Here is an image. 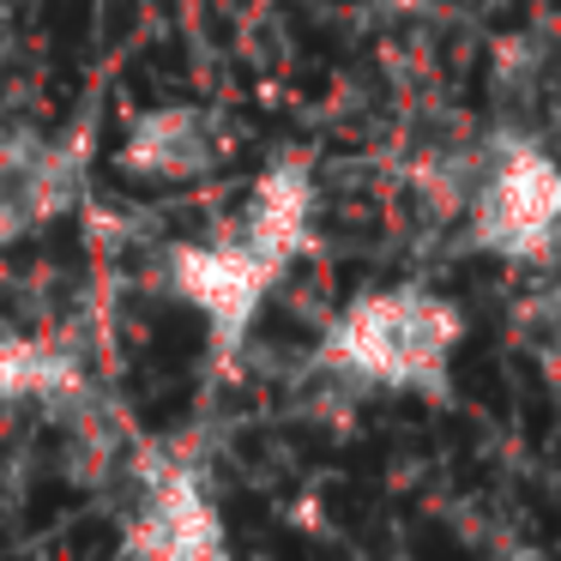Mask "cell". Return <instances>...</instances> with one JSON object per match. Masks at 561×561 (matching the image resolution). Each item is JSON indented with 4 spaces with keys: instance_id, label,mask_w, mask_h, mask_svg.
Returning a JSON list of instances; mask_svg holds the SVG:
<instances>
[{
    "instance_id": "obj_1",
    "label": "cell",
    "mask_w": 561,
    "mask_h": 561,
    "mask_svg": "<svg viewBox=\"0 0 561 561\" xmlns=\"http://www.w3.org/2000/svg\"><path fill=\"white\" fill-rule=\"evenodd\" d=\"M459 339V314L428 290H380L351 302L327 332V356L380 387L435 380Z\"/></svg>"
},
{
    "instance_id": "obj_2",
    "label": "cell",
    "mask_w": 561,
    "mask_h": 561,
    "mask_svg": "<svg viewBox=\"0 0 561 561\" xmlns=\"http://www.w3.org/2000/svg\"><path fill=\"white\" fill-rule=\"evenodd\" d=\"M556 170L543 151H507L477 194V242L501 260H543L556 236Z\"/></svg>"
},
{
    "instance_id": "obj_3",
    "label": "cell",
    "mask_w": 561,
    "mask_h": 561,
    "mask_svg": "<svg viewBox=\"0 0 561 561\" xmlns=\"http://www.w3.org/2000/svg\"><path fill=\"white\" fill-rule=\"evenodd\" d=\"M170 272H175V290L218 327L224 344H236L254 327L266 290L278 284V266L260 260L248 242L242 248H175Z\"/></svg>"
},
{
    "instance_id": "obj_4",
    "label": "cell",
    "mask_w": 561,
    "mask_h": 561,
    "mask_svg": "<svg viewBox=\"0 0 561 561\" xmlns=\"http://www.w3.org/2000/svg\"><path fill=\"white\" fill-rule=\"evenodd\" d=\"M308 218H314V182H308L302 163H278V170H266L254 187L248 248L284 272V260L302 254V242H308Z\"/></svg>"
},
{
    "instance_id": "obj_5",
    "label": "cell",
    "mask_w": 561,
    "mask_h": 561,
    "mask_svg": "<svg viewBox=\"0 0 561 561\" xmlns=\"http://www.w3.org/2000/svg\"><path fill=\"white\" fill-rule=\"evenodd\" d=\"M134 549H146V556H218L224 525L194 477H163L146 507V525L134 531Z\"/></svg>"
},
{
    "instance_id": "obj_6",
    "label": "cell",
    "mask_w": 561,
    "mask_h": 561,
    "mask_svg": "<svg viewBox=\"0 0 561 561\" xmlns=\"http://www.w3.org/2000/svg\"><path fill=\"white\" fill-rule=\"evenodd\" d=\"M211 158H218V139H211V127L199 122L194 110H158L146 115V122L134 127V139H127V163L146 175H199L211 170Z\"/></svg>"
},
{
    "instance_id": "obj_7",
    "label": "cell",
    "mask_w": 561,
    "mask_h": 561,
    "mask_svg": "<svg viewBox=\"0 0 561 561\" xmlns=\"http://www.w3.org/2000/svg\"><path fill=\"white\" fill-rule=\"evenodd\" d=\"M61 375V363H49L43 351H31V344H7L0 339V399H19V392H43L55 387Z\"/></svg>"
}]
</instances>
